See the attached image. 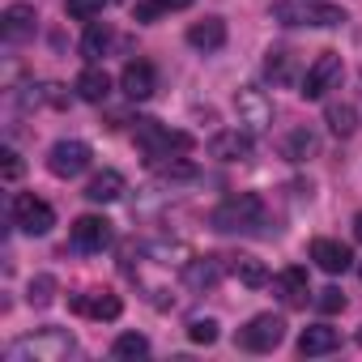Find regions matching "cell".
Instances as JSON below:
<instances>
[{
    "instance_id": "cell-1",
    "label": "cell",
    "mask_w": 362,
    "mask_h": 362,
    "mask_svg": "<svg viewBox=\"0 0 362 362\" xmlns=\"http://www.w3.org/2000/svg\"><path fill=\"white\" fill-rule=\"evenodd\" d=\"M73 349H77L73 332H64V328H39L30 337H18L5 349V358L9 362H64Z\"/></svg>"
},
{
    "instance_id": "cell-2",
    "label": "cell",
    "mask_w": 362,
    "mask_h": 362,
    "mask_svg": "<svg viewBox=\"0 0 362 362\" xmlns=\"http://www.w3.org/2000/svg\"><path fill=\"white\" fill-rule=\"evenodd\" d=\"M209 226L222 230V235H247L256 226H264V201L256 192H239L230 201H222L214 214H209Z\"/></svg>"
},
{
    "instance_id": "cell-3",
    "label": "cell",
    "mask_w": 362,
    "mask_h": 362,
    "mask_svg": "<svg viewBox=\"0 0 362 362\" xmlns=\"http://www.w3.org/2000/svg\"><path fill=\"white\" fill-rule=\"evenodd\" d=\"M269 18L277 26H320V30L345 22L341 5H324V0H277V5L269 9Z\"/></svg>"
},
{
    "instance_id": "cell-4",
    "label": "cell",
    "mask_w": 362,
    "mask_h": 362,
    "mask_svg": "<svg viewBox=\"0 0 362 362\" xmlns=\"http://www.w3.org/2000/svg\"><path fill=\"white\" fill-rule=\"evenodd\" d=\"M136 145L153 162V158H170V153H188L192 149V136L188 132H175V128H166L158 119H141L136 124Z\"/></svg>"
},
{
    "instance_id": "cell-5",
    "label": "cell",
    "mask_w": 362,
    "mask_h": 362,
    "mask_svg": "<svg viewBox=\"0 0 362 362\" xmlns=\"http://www.w3.org/2000/svg\"><path fill=\"white\" fill-rule=\"evenodd\" d=\"M341 77H345L341 56H337V52H320V56L307 64V73H303V81H298V94H303L307 103H315V98H324L328 90H337Z\"/></svg>"
},
{
    "instance_id": "cell-6",
    "label": "cell",
    "mask_w": 362,
    "mask_h": 362,
    "mask_svg": "<svg viewBox=\"0 0 362 362\" xmlns=\"http://www.w3.org/2000/svg\"><path fill=\"white\" fill-rule=\"evenodd\" d=\"M235 115H239L243 132H264V128H273V98L256 86H243V90H235Z\"/></svg>"
},
{
    "instance_id": "cell-7",
    "label": "cell",
    "mask_w": 362,
    "mask_h": 362,
    "mask_svg": "<svg viewBox=\"0 0 362 362\" xmlns=\"http://www.w3.org/2000/svg\"><path fill=\"white\" fill-rule=\"evenodd\" d=\"M13 226L22 235H47L56 226V209L47 201H39L35 192H22V197H13Z\"/></svg>"
},
{
    "instance_id": "cell-8",
    "label": "cell",
    "mask_w": 362,
    "mask_h": 362,
    "mask_svg": "<svg viewBox=\"0 0 362 362\" xmlns=\"http://www.w3.org/2000/svg\"><path fill=\"white\" fill-rule=\"evenodd\" d=\"M281 337H286V320L273 315V311H264V315H252L247 320V328L239 332V345L252 349V354H269V349L281 345Z\"/></svg>"
},
{
    "instance_id": "cell-9",
    "label": "cell",
    "mask_w": 362,
    "mask_h": 362,
    "mask_svg": "<svg viewBox=\"0 0 362 362\" xmlns=\"http://www.w3.org/2000/svg\"><path fill=\"white\" fill-rule=\"evenodd\" d=\"M86 166H90V145L86 141H56L52 153H47V170L56 179H77Z\"/></svg>"
},
{
    "instance_id": "cell-10",
    "label": "cell",
    "mask_w": 362,
    "mask_h": 362,
    "mask_svg": "<svg viewBox=\"0 0 362 362\" xmlns=\"http://www.w3.org/2000/svg\"><path fill=\"white\" fill-rule=\"evenodd\" d=\"M119 90H124L132 103H145V98L158 90V73H153V64H149V60H128L124 73H119Z\"/></svg>"
},
{
    "instance_id": "cell-11",
    "label": "cell",
    "mask_w": 362,
    "mask_h": 362,
    "mask_svg": "<svg viewBox=\"0 0 362 362\" xmlns=\"http://www.w3.org/2000/svg\"><path fill=\"white\" fill-rule=\"evenodd\" d=\"M73 243H77L81 252H103V247L111 243V222L98 218V214H81V218L73 222Z\"/></svg>"
},
{
    "instance_id": "cell-12",
    "label": "cell",
    "mask_w": 362,
    "mask_h": 362,
    "mask_svg": "<svg viewBox=\"0 0 362 362\" xmlns=\"http://www.w3.org/2000/svg\"><path fill=\"white\" fill-rule=\"evenodd\" d=\"M273 294L286 303V307H307V294H311V281H307V269L290 264L273 277Z\"/></svg>"
},
{
    "instance_id": "cell-13",
    "label": "cell",
    "mask_w": 362,
    "mask_h": 362,
    "mask_svg": "<svg viewBox=\"0 0 362 362\" xmlns=\"http://www.w3.org/2000/svg\"><path fill=\"white\" fill-rule=\"evenodd\" d=\"M73 311H81V315H90V320H115V315L124 311V303H119V294H111V290H86V294L73 298Z\"/></svg>"
},
{
    "instance_id": "cell-14",
    "label": "cell",
    "mask_w": 362,
    "mask_h": 362,
    "mask_svg": "<svg viewBox=\"0 0 362 362\" xmlns=\"http://www.w3.org/2000/svg\"><path fill=\"white\" fill-rule=\"evenodd\" d=\"M188 43L197 47V52H222L226 47V22L222 18H201V22H192L188 26Z\"/></svg>"
},
{
    "instance_id": "cell-15",
    "label": "cell",
    "mask_w": 362,
    "mask_h": 362,
    "mask_svg": "<svg viewBox=\"0 0 362 362\" xmlns=\"http://www.w3.org/2000/svg\"><path fill=\"white\" fill-rule=\"evenodd\" d=\"M209 158H218V162H243V158H252V136L239 132V128L218 132V136L209 141Z\"/></svg>"
},
{
    "instance_id": "cell-16",
    "label": "cell",
    "mask_w": 362,
    "mask_h": 362,
    "mask_svg": "<svg viewBox=\"0 0 362 362\" xmlns=\"http://www.w3.org/2000/svg\"><path fill=\"white\" fill-rule=\"evenodd\" d=\"M35 22H39L35 5H9L5 13H0V30H5V39H9V43L30 39V35H35Z\"/></svg>"
},
{
    "instance_id": "cell-17",
    "label": "cell",
    "mask_w": 362,
    "mask_h": 362,
    "mask_svg": "<svg viewBox=\"0 0 362 362\" xmlns=\"http://www.w3.org/2000/svg\"><path fill=\"white\" fill-rule=\"evenodd\" d=\"M311 260H315L324 273H345V269L354 264L349 247H345V243H337V239H315V243H311Z\"/></svg>"
},
{
    "instance_id": "cell-18",
    "label": "cell",
    "mask_w": 362,
    "mask_h": 362,
    "mask_svg": "<svg viewBox=\"0 0 362 362\" xmlns=\"http://www.w3.org/2000/svg\"><path fill=\"white\" fill-rule=\"evenodd\" d=\"M337 345H341V337H337V328H328V324H311V328H303V337H298V354H303V358L332 354Z\"/></svg>"
},
{
    "instance_id": "cell-19",
    "label": "cell",
    "mask_w": 362,
    "mask_h": 362,
    "mask_svg": "<svg viewBox=\"0 0 362 362\" xmlns=\"http://www.w3.org/2000/svg\"><path fill=\"white\" fill-rule=\"evenodd\" d=\"M119 197H124V175L119 170H98L86 184V201H94V205H111Z\"/></svg>"
},
{
    "instance_id": "cell-20",
    "label": "cell",
    "mask_w": 362,
    "mask_h": 362,
    "mask_svg": "<svg viewBox=\"0 0 362 362\" xmlns=\"http://www.w3.org/2000/svg\"><path fill=\"white\" fill-rule=\"evenodd\" d=\"M73 90H77V98H86V103H103L107 94H111V77L103 73V69H81L77 73V81H73Z\"/></svg>"
},
{
    "instance_id": "cell-21",
    "label": "cell",
    "mask_w": 362,
    "mask_h": 362,
    "mask_svg": "<svg viewBox=\"0 0 362 362\" xmlns=\"http://www.w3.org/2000/svg\"><path fill=\"white\" fill-rule=\"evenodd\" d=\"M184 277H188V286L209 290V286H218L222 264H218V256H197V260H188V264H184Z\"/></svg>"
},
{
    "instance_id": "cell-22",
    "label": "cell",
    "mask_w": 362,
    "mask_h": 362,
    "mask_svg": "<svg viewBox=\"0 0 362 362\" xmlns=\"http://www.w3.org/2000/svg\"><path fill=\"white\" fill-rule=\"evenodd\" d=\"M294 73H298L294 52H286V47L269 52V60H264V77H269L273 86H290V81H294Z\"/></svg>"
},
{
    "instance_id": "cell-23",
    "label": "cell",
    "mask_w": 362,
    "mask_h": 362,
    "mask_svg": "<svg viewBox=\"0 0 362 362\" xmlns=\"http://www.w3.org/2000/svg\"><path fill=\"white\" fill-rule=\"evenodd\" d=\"M230 273H235L247 290L269 286V269H264V260H256V256H235V260H230Z\"/></svg>"
},
{
    "instance_id": "cell-24",
    "label": "cell",
    "mask_w": 362,
    "mask_h": 362,
    "mask_svg": "<svg viewBox=\"0 0 362 362\" xmlns=\"http://www.w3.org/2000/svg\"><path fill=\"white\" fill-rule=\"evenodd\" d=\"M320 153V136L311 132V128H294L290 136H286V158L290 162H307V158H315Z\"/></svg>"
},
{
    "instance_id": "cell-25",
    "label": "cell",
    "mask_w": 362,
    "mask_h": 362,
    "mask_svg": "<svg viewBox=\"0 0 362 362\" xmlns=\"http://www.w3.org/2000/svg\"><path fill=\"white\" fill-rule=\"evenodd\" d=\"M111 26L107 22H94L90 30H86V39H81V56L86 60H98V56H107V47H111Z\"/></svg>"
},
{
    "instance_id": "cell-26",
    "label": "cell",
    "mask_w": 362,
    "mask_h": 362,
    "mask_svg": "<svg viewBox=\"0 0 362 362\" xmlns=\"http://www.w3.org/2000/svg\"><path fill=\"white\" fill-rule=\"evenodd\" d=\"M324 119H328V128H332L337 136H354V128H358V111H354L349 103H332V107L324 111Z\"/></svg>"
},
{
    "instance_id": "cell-27",
    "label": "cell",
    "mask_w": 362,
    "mask_h": 362,
    "mask_svg": "<svg viewBox=\"0 0 362 362\" xmlns=\"http://www.w3.org/2000/svg\"><path fill=\"white\" fill-rule=\"evenodd\" d=\"M111 354H115V358H145V354H149V341H145L141 332H119L115 345H111Z\"/></svg>"
},
{
    "instance_id": "cell-28",
    "label": "cell",
    "mask_w": 362,
    "mask_h": 362,
    "mask_svg": "<svg viewBox=\"0 0 362 362\" xmlns=\"http://www.w3.org/2000/svg\"><path fill=\"white\" fill-rule=\"evenodd\" d=\"M103 9H107V0H64V13L73 22H94Z\"/></svg>"
},
{
    "instance_id": "cell-29",
    "label": "cell",
    "mask_w": 362,
    "mask_h": 362,
    "mask_svg": "<svg viewBox=\"0 0 362 362\" xmlns=\"http://www.w3.org/2000/svg\"><path fill=\"white\" fill-rule=\"evenodd\" d=\"M26 298H30V307H47V303L56 298V277H52V273H39V277L30 281V294H26Z\"/></svg>"
},
{
    "instance_id": "cell-30",
    "label": "cell",
    "mask_w": 362,
    "mask_h": 362,
    "mask_svg": "<svg viewBox=\"0 0 362 362\" xmlns=\"http://www.w3.org/2000/svg\"><path fill=\"white\" fill-rule=\"evenodd\" d=\"M188 337H192L197 345H214V341H218V320H209V315L201 320V315H197V320L188 324Z\"/></svg>"
},
{
    "instance_id": "cell-31",
    "label": "cell",
    "mask_w": 362,
    "mask_h": 362,
    "mask_svg": "<svg viewBox=\"0 0 362 362\" xmlns=\"http://www.w3.org/2000/svg\"><path fill=\"white\" fill-rule=\"evenodd\" d=\"M315 307H320L324 315H337V311L345 307V294H341L337 286H328V290H320V294H315Z\"/></svg>"
},
{
    "instance_id": "cell-32",
    "label": "cell",
    "mask_w": 362,
    "mask_h": 362,
    "mask_svg": "<svg viewBox=\"0 0 362 362\" xmlns=\"http://www.w3.org/2000/svg\"><path fill=\"white\" fill-rule=\"evenodd\" d=\"M5 179H9V184H13V179H22V158L13 149H5Z\"/></svg>"
},
{
    "instance_id": "cell-33",
    "label": "cell",
    "mask_w": 362,
    "mask_h": 362,
    "mask_svg": "<svg viewBox=\"0 0 362 362\" xmlns=\"http://www.w3.org/2000/svg\"><path fill=\"white\" fill-rule=\"evenodd\" d=\"M162 13H179V9H192V0H158Z\"/></svg>"
},
{
    "instance_id": "cell-34",
    "label": "cell",
    "mask_w": 362,
    "mask_h": 362,
    "mask_svg": "<svg viewBox=\"0 0 362 362\" xmlns=\"http://www.w3.org/2000/svg\"><path fill=\"white\" fill-rule=\"evenodd\" d=\"M43 98H47L52 107H64V103H69V94H64L60 86H47V94H43Z\"/></svg>"
},
{
    "instance_id": "cell-35",
    "label": "cell",
    "mask_w": 362,
    "mask_h": 362,
    "mask_svg": "<svg viewBox=\"0 0 362 362\" xmlns=\"http://www.w3.org/2000/svg\"><path fill=\"white\" fill-rule=\"evenodd\" d=\"M354 239H358V243H362V214H358V218H354Z\"/></svg>"
},
{
    "instance_id": "cell-36",
    "label": "cell",
    "mask_w": 362,
    "mask_h": 362,
    "mask_svg": "<svg viewBox=\"0 0 362 362\" xmlns=\"http://www.w3.org/2000/svg\"><path fill=\"white\" fill-rule=\"evenodd\" d=\"M358 345H362V332H358Z\"/></svg>"
}]
</instances>
